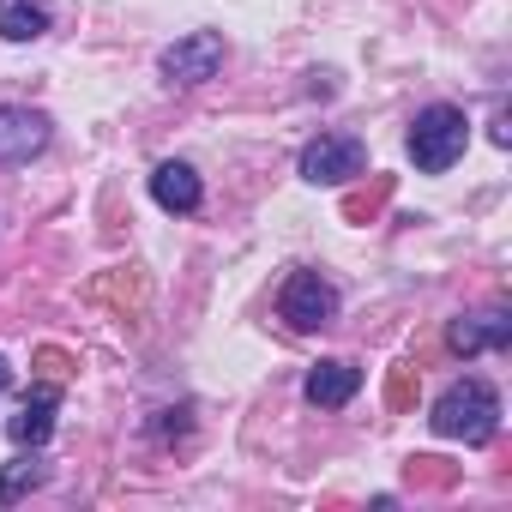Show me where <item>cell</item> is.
Masks as SVG:
<instances>
[{
    "label": "cell",
    "instance_id": "cell-1",
    "mask_svg": "<svg viewBox=\"0 0 512 512\" xmlns=\"http://www.w3.org/2000/svg\"><path fill=\"white\" fill-rule=\"evenodd\" d=\"M428 428L440 440H464V446H488L500 434V392L488 380H458L434 398V416Z\"/></svg>",
    "mask_w": 512,
    "mask_h": 512
},
{
    "label": "cell",
    "instance_id": "cell-2",
    "mask_svg": "<svg viewBox=\"0 0 512 512\" xmlns=\"http://www.w3.org/2000/svg\"><path fill=\"white\" fill-rule=\"evenodd\" d=\"M464 145H470V121H464V109H452V103H434V109H422V115L410 121V163H416L422 175H446V169L464 157Z\"/></svg>",
    "mask_w": 512,
    "mask_h": 512
},
{
    "label": "cell",
    "instance_id": "cell-3",
    "mask_svg": "<svg viewBox=\"0 0 512 512\" xmlns=\"http://www.w3.org/2000/svg\"><path fill=\"white\" fill-rule=\"evenodd\" d=\"M278 314L296 326V332H320L338 320V290L320 278V272H290L284 290H278Z\"/></svg>",
    "mask_w": 512,
    "mask_h": 512
},
{
    "label": "cell",
    "instance_id": "cell-4",
    "mask_svg": "<svg viewBox=\"0 0 512 512\" xmlns=\"http://www.w3.org/2000/svg\"><path fill=\"white\" fill-rule=\"evenodd\" d=\"M362 163H368V151H362L356 133H320V139L302 151V181H314V187H338V181L362 175Z\"/></svg>",
    "mask_w": 512,
    "mask_h": 512
},
{
    "label": "cell",
    "instance_id": "cell-5",
    "mask_svg": "<svg viewBox=\"0 0 512 512\" xmlns=\"http://www.w3.org/2000/svg\"><path fill=\"white\" fill-rule=\"evenodd\" d=\"M217 67H223V37L217 31H193V37L163 49V73L175 85H205V79H217Z\"/></svg>",
    "mask_w": 512,
    "mask_h": 512
},
{
    "label": "cell",
    "instance_id": "cell-6",
    "mask_svg": "<svg viewBox=\"0 0 512 512\" xmlns=\"http://www.w3.org/2000/svg\"><path fill=\"white\" fill-rule=\"evenodd\" d=\"M37 151H49V115L0 103V163H31Z\"/></svg>",
    "mask_w": 512,
    "mask_h": 512
},
{
    "label": "cell",
    "instance_id": "cell-7",
    "mask_svg": "<svg viewBox=\"0 0 512 512\" xmlns=\"http://www.w3.org/2000/svg\"><path fill=\"white\" fill-rule=\"evenodd\" d=\"M151 199L163 205V211H199V199H205V187H199V175H193V163H157L151 169Z\"/></svg>",
    "mask_w": 512,
    "mask_h": 512
},
{
    "label": "cell",
    "instance_id": "cell-8",
    "mask_svg": "<svg viewBox=\"0 0 512 512\" xmlns=\"http://www.w3.org/2000/svg\"><path fill=\"white\" fill-rule=\"evenodd\" d=\"M446 344H452L458 356L506 350V344H512V320H506V314H476V320H452V326H446Z\"/></svg>",
    "mask_w": 512,
    "mask_h": 512
},
{
    "label": "cell",
    "instance_id": "cell-9",
    "mask_svg": "<svg viewBox=\"0 0 512 512\" xmlns=\"http://www.w3.org/2000/svg\"><path fill=\"white\" fill-rule=\"evenodd\" d=\"M356 392H362V368H350V362H320L308 374V404H320V410H344Z\"/></svg>",
    "mask_w": 512,
    "mask_h": 512
},
{
    "label": "cell",
    "instance_id": "cell-10",
    "mask_svg": "<svg viewBox=\"0 0 512 512\" xmlns=\"http://www.w3.org/2000/svg\"><path fill=\"white\" fill-rule=\"evenodd\" d=\"M49 428H55V386H43V392L25 398V410L13 416V440H19V446H43Z\"/></svg>",
    "mask_w": 512,
    "mask_h": 512
},
{
    "label": "cell",
    "instance_id": "cell-11",
    "mask_svg": "<svg viewBox=\"0 0 512 512\" xmlns=\"http://www.w3.org/2000/svg\"><path fill=\"white\" fill-rule=\"evenodd\" d=\"M49 31V13L37 0H0V37L7 43H37Z\"/></svg>",
    "mask_w": 512,
    "mask_h": 512
},
{
    "label": "cell",
    "instance_id": "cell-12",
    "mask_svg": "<svg viewBox=\"0 0 512 512\" xmlns=\"http://www.w3.org/2000/svg\"><path fill=\"white\" fill-rule=\"evenodd\" d=\"M43 476H49V464H43V458H37V446H31L25 458H13L7 470H0V506H13V500H19L25 488H37Z\"/></svg>",
    "mask_w": 512,
    "mask_h": 512
},
{
    "label": "cell",
    "instance_id": "cell-13",
    "mask_svg": "<svg viewBox=\"0 0 512 512\" xmlns=\"http://www.w3.org/2000/svg\"><path fill=\"white\" fill-rule=\"evenodd\" d=\"M13 386V368H7V356H0V392H7Z\"/></svg>",
    "mask_w": 512,
    "mask_h": 512
}]
</instances>
